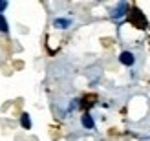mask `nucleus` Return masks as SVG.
<instances>
[{
    "label": "nucleus",
    "mask_w": 150,
    "mask_h": 141,
    "mask_svg": "<svg viewBox=\"0 0 150 141\" xmlns=\"http://www.w3.org/2000/svg\"><path fill=\"white\" fill-rule=\"evenodd\" d=\"M128 22L137 29H146L148 28V20H146V17L143 15V11H141L139 7L128 9Z\"/></svg>",
    "instance_id": "obj_1"
},
{
    "label": "nucleus",
    "mask_w": 150,
    "mask_h": 141,
    "mask_svg": "<svg viewBox=\"0 0 150 141\" xmlns=\"http://www.w3.org/2000/svg\"><path fill=\"white\" fill-rule=\"evenodd\" d=\"M125 15H128V4H126V2H119L115 6V9L112 11V18L119 20V18H123Z\"/></svg>",
    "instance_id": "obj_2"
},
{
    "label": "nucleus",
    "mask_w": 150,
    "mask_h": 141,
    "mask_svg": "<svg viewBox=\"0 0 150 141\" xmlns=\"http://www.w3.org/2000/svg\"><path fill=\"white\" fill-rule=\"evenodd\" d=\"M119 62L125 64V66H134V62H136V57H134L132 51H123V53L119 55Z\"/></svg>",
    "instance_id": "obj_3"
},
{
    "label": "nucleus",
    "mask_w": 150,
    "mask_h": 141,
    "mask_svg": "<svg viewBox=\"0 0 150 141\" xmlns=\"http://www.w3.org/2000/svg\"><path fill=\"white\" fill-rule=\"evenodd\" d=\"M81 123H82V127H84V128H88V130H92V128L95 127V121H93V117L90 115V112H84V114H82V117H81Z\"/></svg>",
    "instance_id": "obj_4"
},
{
    "label": "nucleus",
    "mask_w": 150,
    "mask_h": 141,
    "mask_svg": "<svg viewBox=\"0 0 150 141\" xmlns=\"http://www.w3.org/2000/svg\"><path fill=\"white\" fill-rule=\"evenodd\" d=\"M53 26L59 28V29H66V28L71 26V20L70 18H55L53 20Z\"/></svg>",
    "instance_id": "obj_5"
},
{
    "label": "nucleus",
    "mask_w": 150,
    "mask_h": 141,
    "mask_svg": "<svg viewBox=\"0 0 150 141\" xmlns=\"http://www.w3.org/2000/svg\"><path fill=\"white\" fill-rule=\"evenodd\" d=\"M20 125H22V127H24L26 130H29V128H31V117H29V114H22L20 115Z\"/></svg>",
    "instance_id": "obj_6"
},
{
    "label": "nucleus",
    "mask_w": 150,
    "mask_h": 141,
    "mask_svg": "<svg viewBox=\"0 0 150 141\" xmlns=\"http://www.w3.org/2000/svg\"><path fill=\"white\" fill-rule=\"evenodd\" d=\"M0 31L2 33H9V24H7V20L4 15H0Z\"/></svg>",
    "instance_id": "obj_7"
},
{
    "label": "nucleus",
    "mask_w": 150,
    "mask_h": 141,
    "mask_svg": "<svg viewBox=\"0 0 150 141\" xmlns=\"http://www.w3.org/2000/svg\"><path fill=\"white\" fill-rule=\"evenodd\" d=\"M4 9H7V2H6V0H0V15H2Z\"/></svg>",
    "instance_id": "obj_8"
}]
</instances>
